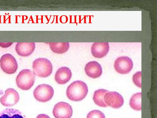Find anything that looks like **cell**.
<instances>
[{"mask_svg": "<svg viewBox=\"0 0 157 118\" xmlns=\"http://www.w3.org/2000/svg\"><path fill=\"white\" fill-rule=\"evenodd\" d=\"M88 92L86 84L81 81H77L71 83L67 88V98L73 101H80L86 96Z\"/></svg>", "mask_w": 157, "mask_h": 118, "instance_id": "1", "label": "cell"}, {"mask_svg": "<svg viewBox=\"0 0 157 118\" xmlns=\"http://www.w3.org/2000/svg\"><path fill=\"white\" fill-rule=\"evenodd\" d=\"M32 67L35 75L41 77L49 76L53 69L50 61L44 58H39L35 59L33 62Z\"/></svg>", "mask_w": 157, "mask_h": 118, "instance_id": "2", "label": "cell"}, {"mask_svg": "<svg viewBox=\"0 0 157 118\" xmlns=\"http://www.w3.org/2000/svg\"><path fill=\"white\" fill-rule=\"evenodd\" d=\"M35 81V75L29 69L21 71L17 76L16 82L17 86L23 90H27L33 86Z\"/></svg>", "mask_w": 157, "mask_h": 118, "instance_id": "3", "label": "cell"}, {"mask_svg": "<svg viewBox=\"0 0 157 118\" xmlns=\"http://www.w3.org/2000/svg\"><path fill=\"white\" fill-rule=\"evenodd\" d=\"M54 91L50 85L42 84L38 86L33 91V95L38 101L45 102L50 100L53 97Z\"/></svg>", "mask_w": 157, "mask_h": 118, "instance_id": "4", "label": "cell"}, {"mask_svg": "<svg viewBox=\"0 0 157 118\" xmlns=\"http://www.w3.org/2000/svg\"><path fill=\"white\" fill-rule=\"evenodd\" d=\"M0 66L2 70L9 74L14 73L18 68V64L15 58L10 53L5 54L1 57Z\"/></svg>", "mask_w": 157, "mask_h": 118, "instance_id": "5", "label": "cell"}, {"mask_svg": "<svg viewBox=\"0 0 157 118\" xmlns=\"http://www.w3.org/2000/svg\"><path fill=\"white\" fill-rule=\"evenodd\" d=\"M114 66L116 71L121 74L129 73L132 70L133 63L132 59L127 56H122L116 59Z\"/></svg>", "mask_w": 157, "mask_h": 118, "instance_id": "6", "label": "cell"}, {"mask_svg": "<svg viewBox=\"0 0 157 118\" xmlns=\"http://www.w3.org/2000/svg\"><path fill=\"white\" fill-rule=\"evenodd\" d=\"M73 114L71 106L68 103L60 102L54 106L53 114L56 118H71Z\"/></svg>", "mask_w": 157, "mask_h": 118, "instance_id": "7", "label": "cell"}, {"mask_svg": "<svg viewBox=\"0 0 157 118\" xmlns=\"http://www.w3.org/2000/svg\"><path fill=\"white\" fill-rule=\"evenodd\" d=\"M104 100L109 106L114 108H118L123 104L124 100L119 93L116 92H108L104 96Z\"/></svg>", "mask_w": 157, "mask_h": 118, "instance_id": "8", "label": "cell"}, {"mask_svg": "<svg viewBox=\"0 0 157 118\" xmlns=\"http://www.w3.org/2000/svg\"><path fill=\"white\" fill-rule=\"evenodd\" d=\"M19 96L18 92L12 88H8L0 98V102L4 106L9 107L16 104L19 101Z\"/></svg>", "mask_w": 157, "mask_h": 118, "instance_id": "9", "label": "cell"}, {"mask_svg": "<svg viewBox=\"0 0 157 118\" xmlns=\"http://www.w3.org/2000/svg\"><path fill=\"white\" fill-rule=\"evenodd\" d=\"M109 50V44L108 42H95L91 48L92 55L97 58H102L105 57Z\"/></svg>", "mask_w": 157, "mask_h": 118, "instance_id": "10", "label": "cell"}, {"mask_svg": "<svg viewBox=\"0 0 157 118\" xmlns=\"http://www.w3.org/2000/svg\"><path fill=\"white\" fill-rule=\"evenodd\" d=\"M85 71L88 77L94 79L99 77L102 72L101 65L95 61H91L86 64Z\"/></svg>", "mask_w": 157, "mask_h": 118, "instance_id": "11", "label": "cell"}, {"mask_svg": "<svg viewBox=\"0 0 157 118\" xmlns=\"http://www.w3.org/2000/svg\"><path fill=\"white\" fill-rule=\"evenodd\" d=\"M35 48L34 42H18L16 45L15 50L19 55L25 57L31 55Z\"/></svg>", "mask_w": 157, "mask_h": 118, "instance_id": "12", "label": "cell"}, {"mask_svg": "<svg viewBox=\"0 0 157 118\" xmlns=\"http://www.w3.org/2000/svg\"><path fill=\"white\" fill-rule=\"evenodd\" d=\"M72 73L69 68L66 67H61L56 71L55 77L56 81L58 84L63 85L71 79Z\"/></svg>", "mask_w": 157, "mask_h": 118, "instance_id": "13", "label": "cell"}, {"mask_svg": "<svg viewBox=\"0 0 157 118\" xmlns=\"http://www.w3.org/2000/svg\"><path fill=\"white\" fill-rule=\"evenodd\" d=\"M0 118H26L19 110L6 108L0 112Z\"/></svg>", "mask_w": 157, "mask_h": 118, "instance_id": "14", "label": "cell"}, {"mask_svg": "<svg viewBox=\"0 0 157 118\" xmlns=\"http://www.w3.org/2000/svg\"><path fill=\"white\" fill-rule=\"evenodd\" d=\"M108 92V90L103 89H99L95 91L93 95V100L96 104L102 107H108L104 100V95Z\"/></svg>", "mask_w": 157, "mask_h": 118, "instance_id": "15", "label": "cell"}, {"mask_svg": "<svg viewBox=\"0 0 157 118\" xmlns=\"http://www.w3.org/2000/svg\"><path fill=\"white\" fill-rule=\"evenodd\" d=\"M48 43L52 51L58 54H63L66 52L70 46L68 42H50Z\"/></svg>", "mask_w": 157, "mask_h": 118, "instance_id": "16", "label": "cell"}, {"mask_svg": "<svg viewBox=\"0 0 157 118\" xmlns=\"http://www.w3.org/2000/svg\"><path fill=\"white\" fill-rule=\"evenodd\" d=\"M141 92L136 93L131 97L129 101V105L133 109L136 111H140L141 109Z\"/></svg>", "mask_w": 157, "mask_h": 118, "instance_id": "17", "label": "cell"}, {"mask_svg": "<svg viewBox=\"0 0 157 118\" xmlns=\"http://www.w3.org/2000/svg\"><path fill=\"white\" fill-rule=\"evenodd\" d=\"M86 118H105L104 113L101 111L97 110H93L87 114Z\"/></svg>", "mask_w": 157, "mask_h": 118, "instance_id": "18", "label": "cell"}, {"mask_svg": "<svg viewBox=\"0 0 157 118\" xmlns=\"http://www.w3.org/2000/svg\"><path fill=\"white\" fill-rule=\"evenodd\" d=\"M132 81L134 84L139 88H141V72L136 73L133 76Z\"/></svg>", "mask_w": 157, "mask_h": 118, "instance_id": "19", "label": "cell"}, {"mask_svg": "<svg viewBox=\"0 0 157 118\" xmlns=\"http://www.w3.org/2000/svg\"><path fill=\"white\" fill-rule=\"evenodd\" d=\"M36 118H50L48 115L44 114H40L38 115Z\"/></svg>", "mask_w": 157, "mask_h": 118, "instance_id": "20", "label": "cell"}]
</instances>
